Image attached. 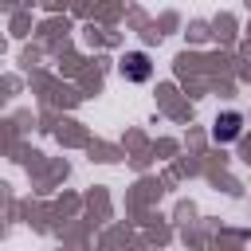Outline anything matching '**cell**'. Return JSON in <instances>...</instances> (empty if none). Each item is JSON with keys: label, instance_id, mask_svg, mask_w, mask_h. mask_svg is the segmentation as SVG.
Here are the masks:
<instances>
[{"label": "cell", "instance_id": "1", "mask_svg": "<svg viewBox=\"0 0 251 251\" xmlns=\"http://www.w3.org/2000/svg\"><path fill=\"white\" fill-rule=\"evenodd\" d=\"M243 133V118L235 114V110H224V114H216V122H212V137L224 145V141H235Z\"/></svg>", "mask_w": 251, "mask_h": 251}, {"label": "cell", "instance_id": "2", "mask_svg": "<svg viewBox=\"0 0 251 251\" xmlns=\"http://www.w3.org/2000/svg\"><path fill=\"white\" fill-rule=\"evenodd\" d=\"M122 75H126L129 82H145V78L153 75L149 55H145V51H129V55H126V63H122Z\"/></svg>", "mask_w": 251, "mask_h": 251}]
</instances>
